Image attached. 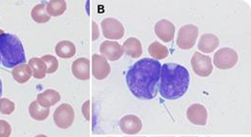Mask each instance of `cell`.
<instances>
[{
	"label": "cell",
	"instance_id": "6da1fadb",
	"mask_svg": "<svg viewBox=\"0 0 251 137\" xmlns=\"http://www.w3.org/2000/svg\"><path fill=\"white\" fill-rule=\"evenodd\" d=\"M161 65L152 58H142L126 71V82L131 94L144 101L157 97Z\"/></svg>",
	"mask_w": 251,
	"mask_h": 137
},
{
	"label": "cell",
	"instance_id": "7a4b0ae2",
	"mask_svg": "<svg viewBox=\"0 0 251 137\" xmlns=\"http://www.w3.org/2000/svg\"><path fill=\"white\" fill-rule=\"evenodd\" d=\"M189 86V72L182 65L166 63L162 65L158 92L160 96L168 101H175L182 98Z\"/></svg>",
	"mask_w": 251,
	"mask_h": 137
},
{
	"label": "cell",
	"instance_id": "3957f363",
	"mask_svg": "<svg viewBox=\"0 0 251 137\" xmlns=\"http://www.w3.org/2000/svg\"><path fill=\"white\" fill-rule=\"evenodd\" d=\"M0 54L5 68H15L26 62L24 45L16 35L0 32Z\"/></svg>",
	"mask_w": 251,
	"mask_h": 137
},
{
	"label": "cell",
	"instance_id": "277c9868",
	"mask_svg": "<svg viewBox=\"0 0 251 137\" xmlns=\"http://www.w3.org/2000/svg\"><path fill=\"white\" fill-rule=\"evenodd\" d=\"M199 29L193 24H187L180 28L177 38V46L183 50H188L193 47L198 38Z\"/></svg>",
	"mask_w": 251,
	"mask_h": 137
},
{
	"label": "cell",
	"instance_id": "5b68a950",
	"mask_svg": "<svg viewBox=\"0 0 251 137\" xmlns=\"http://www.w3.org/2000/svg\"><path fill=\"white\" fill-rule=\"evenodd\" d=\"M238 53L230 47L220 48L214 55V64L220 69L232 68L238 63Z\"/></svg>",
	"mask_w": 251,
	"mask_h": 137
},
{
	"label": "cell",
	"instance_id": "8992f818",
	"mask_svg": "<svg viewBox=\"0 0 251 137\" xmlns=\"http://www.w3.org/2000/svg\"><path fill=\"white\" fill-rule=\"evenodd\" d=\"M190 65L193 71L201 77H207L213 72V64L211 57L198 51L194 52L193 56L191 57Z\"/></svg>",
	"mask_w": 251,
	"mask_h": 137
},
{
	"label": "cell",
	"instance_id": "52a82bcc",
	"mask_svg": "<svg viewBox=\"0 0 251 137\" xmlns=\"http://www.w3.org/2000/svg\"><path fill=\"white\" fill-rule=\"evenodd\" d=\"M53 121L58 128L62 130L69 129L75 121V110L73 106L68 103L59 105L54 111Z\"/></svg>",
	"mask_w": 251,
	"mask_h": 137
},
{
	"label": "cell",
	"instance_id": "ba28073f",
	"mask_svg": "<svg viewBox=\"0 0 251 137\" xmlns=\"http://www.w3.org/2000/svg\"><path fill=\"white\" fill-rule=\"evenodd\" d=\"M101 29L104 38L108 40H120L125 34L124 25L113 18L104 19L101 22Z\"/></svg>",
	"mask_w": 251,
	"mask_h": 137
},
{
	"label": "cell",
	"instance_id": "9c48e42d",
	"mask_svg": "<svg viewBox=\"0 0 251 137\" xmlns=\"http://www.w3.org/2000/svg\"><path fill=\"white\" fill-rule=\"evenodd\" d=\"M188 121L196 126H206L208 121V111L203 104L193 103L187 110Z\"/></svg>",
	"mask_w": 251,
	"mask_h": 137
},
{
	"label": "cell",
	"instance_id": "30bf717a",
	"mask_svg": "<svg viewBox=\"0 0 251 137\" xmlns=\"http://www.w3.org/2000/svg\"><path fill=\"white\" fill-rule=\"evenodd\" d=\"M100 55L107 58L109 61H117L119 60L123 53V46L116 42L112 41H104L101 43L100 46Z\"/></svg>",
	"mask_w": 251,
	"mask_h": 137
},
{
	"label": "cell",
	"instance_id": "8fae6325",
	"mask_svg": "<svg viewBox=\"0 0 251 137\" xmlns=\"http://www.w3.org/2000/svg\"><path fill=\"white\" fill-rule=\"evenodd\" d=\"M92 70L93 76L96 79L103 80L109 75L111 67L104 56L94 54L92 56Z\"/></svg>",
	"mask_w": 251,
	"mask_h": 137
},
{
	"label": "cell",
	"instance_id": "7c38bea8",
	"mask_svg": "<svg viewBox=\"0 0 251 137\" xmlns=\"http://www.w3.org/2000/svg\"><path fill=\"white\" fill-rule=\"evenodd\" d=\"M120 130L126 135H136L142 129V121L135 115H126L119 122Z\"/></svg>",
	"mask_w": 251,
	"mask_h": 137
},
{
	"label": "cell",
	"instance_id": "4fadbf2b",
	"mask_svg": "<svg viewBox=\"0 0 251 137\" xmlns=\"http://www.w3.org/2000/svg\"><path fill=\"white\" fill-rule=\"evenodd\" d=\"M155 32L162 42L169 43L173 40L175 34L174 24L167 20H160L155 25Z\"/></svg>",
	"mask_w": 251,
	"mask_h": 137
},
{
	"label": "cell",
	"instance_id": "5bb4252c",
	"mask_svg": "<svg viewBox=\"0 0 251 137\" xmlns=\"http://www.w3.org/2000/svg\"><path fill=\"white\" fill-rule=\"evenodd\" d=\"M72 72L79 80H88L90 78V61L87 58H77L73 62Z\"/></svg>",
	"mask_w": 251,
	"mask_h": 137
},
{
	"label": "cell",
	"instance_id": "9a60e30c",
	"mask_svg": "<svg viewBox=\"0 0 251 137\" xmlns=\"http://www.w3.org/2000/svg\"><path fill=\"white\" fill-rule=\"evenodd\" d=\"M220 46V39L217 35L206 33L202 35L198 42V49L204 53H211Z\"/></svg>",
	"mask_w": 251,
	"mask_h": 137
},
{
	"label": "cell",
	"instance_id": "2e32d148",
	"mask_svg": "<svg viewBox=\"0 0 251 137\" xmlns=\"http://www.w3.org/2000/svg\"><path fill=\"white\" fill-rule=\"evenodd\" d=\"M61 100L60 94L53 90V89H48L42 93H40L37 96V103H39L42 107H50L53 106L54 104L59 103Z\"/></svg>",
	"mask_w": 251,
	"mask_h": 137
},
{
	"label": "cell",
	"instance_id": "e0dca14e",
	"mask_svg": "<svg viewBox=\"0 0 251 137\" xmlns=\"http://www.w3.org/2000/svg\"><path fill=\"white\" fill-rule=\"evenodd\" d=\"M122 46L126 54L131 58L137 59L142 55V45L137 38L131 37L126 39Z\"/></svg>",
	"mask_w": 251,
	"mask_h": 137
},
{
	"label": "cell",
	"instance_id": "ac0fdd59",
	"mask_svg": "<svg viewBox=\"0 0 251 137\" xmlns=\"http://www.w3.org/2000/svg\"><path fill=\"white\" fill-rule=\"evenodd\" d=\"M55 52L60 58L69 59L75 55L76 48L74 43L70 41H61L56 45Z\"/></svg>",
	"mask_w": 251,
	"mask_h": 137
},
{
	"label": "cell",
	"instance_id": "d6986e66",
	"mask_svg": "<svg viewBox=\"0 0 251 137\" xmlns=\"http://www.w3.org/2000/svg\"><path fill=\"white\" fill-rule=\"evenodd\" d=\"M13 78L20 84L26 83L32 76V70L29 65L22 64L13 68L12 70Z\"/></svg>",
	"mask_w": 251,
	"mask_h": 137
},
{
	"label": "cell",
	"instance_id": "ffe728a7",
	"mask_svg": "<svg viewBox=\"0 0 251 137\" xmlns=\"http://www.w3.org/2000/svg\"><path fill=\"white\" fill-rule=\"evenodd\" d=\"M29 115L31 116L32 119L36 121H44L46 120L50 113V109L49 107H42L37 101H34L30 103L28 107Z\"/></svg>",
	"mask_w": 251,
	"mask_h": 137
},
{
	"label": "cell",
	"instance_id": "44dd1931",
	"mask_svg": "<svg viewBox=\"0 0 251 137\" xmlns=\"http://www.w3.org/2000/svg\"><path fill=\"white\" fill-rule=\"evenodd\" d=\"M32 20L37 23H46L50 22V17L47 12V6L45 3L37 4L31 11Z\"/></svg>",
	"mask_w": 251,
	"mask_h": 137
},
{
	"label": "cell",
	"instance_id": "7402d4cb",
	"mask_svg": "<svg viewBox=\"0 0 251 137\" xmlns=\"http://www.w3.org/2000/svg\"><path fill=\"white\" fill-rule=\"evenodd\" d=\"M28 65L31 68L32 74L37 79H43L47 74V67L45 62L38 57H33L28 61Z\"/></svg>",
	"mask_w": 251,
	"mask_h": 137
},
{
	"label": "cell",
	"instance_id": "603a6c76",
	"mask_svg": "<svg viewBox=\"0 0 251 137\" xmlns=\"http://www.w3.org/2000/svg\"><path fill=\"white\" fill-rule=\"evenodd\" d=\"M47 12L50 17H59L63 15L67 9L65 0H51L47 3Z\"/></svg>",
	"mask_w": 251,
	"mask_h": 137
},
{
	"label": "cell",
	"instance_id": "cb8c5ba5",
	"mask_svg": "<svg viewBox=\"0 0 251 137\" xmlns=\"http://www.w3.org/2000/svg\"><path fill=\"white\" fill-rule=\"evenodd\" d=\"M148 51L150 53V55L157 59V60H162L165 59L168 55H169V50L165 46H162L160 43L158 42H154L152 43L149 47H148Z\"/></svg>",
	"mask_w": 251,
	"mask_h": 137
},
{
	"label": "cell",
	"instance_id": "d4e9b609",
	"mask_svg": "<svg viewBox=\"0 0 251 137\" xmlns=\"http://www.w3.org/2000/svg\"><path fill=\"white\" fill-rule=\"evenodd\" d=\"M41 59L46 64L47 73H53L58 69V67H59L58 60L53 55L47 54V55H44L43 57H41Z\"/></svg>",
	"mask_w": 251,
	"mask_h": 137
},
{
	"label": "cell",
	"instance_id": "484cf974",
	"mask_svg": "<svg viewBox=\"0 0 251 137\" xmlns=\"http://www.w3.org/2000/svg\"><path fill=\"white\" fill-rule=\"evenodd\" d=\"M16 105L7 98L0 99V112L4 115H11L15 111Z\"/></svg>",
	"mask_w": 251,
	"mask_h": 137
},
{
	"label": "cell",
	"instance_id": "4316f807",
	"mask_svg": "<svg viewBox=\"0 0 251 137\" xmlns=\"http://www.w3.org/2000/svg\"><path fill=\"white\" fill-rule=\"evenodd\" d=\"M11 134V125L5 120H0V137H10Z\"/></svg>",
	"mask_w": 251,
	"mask_h": 137
},
{
	"label": "cell",
	"instance_id": "83f0119b",
	"mask_svg": "<svg viewBox=\"0 0 251 137\" xmlns=\"http://www.w3.org/2000/svg\"><path fill=\"white\" fill-rule=\"evenodd\" d=\"M82 114L87 121H90V101H86L82 105Z\"/></svg>",
	"mask_w": 251,
	"mask_h": 137
},
{
	"label": "cell",
	"instance_id": "f1b7e54d",
	"mask_svg": "<svg viewBox=\"0 0 251 137\" xmlns=\"http://www.w3.org/2000/svg\"><path fill=\"white\" fill-rule=\"evenodd\" d=\"M99 36H100V31H99L98 24L96 23V22H92V41L98 40Z\"/></svg>",
	"mask_w": 251,
	"mask_h": 137
},
{
	"label": "cell",
	"instance_id": "f546056e",
	"mask_svg": "<svg viewBox=\"0 0 251 137\" xmlns=\"http://www.w3.org/2000/svg\"><path fill=\"white\" fill-rule=\"evenodd\" d=\"M1 96H2V81L0 79V99H1Z\"/></svg>",
	"mask_w": 251,
	"mask_h": 137
},
{
	"label": "cell",
	"instance_id": "4dcf8cb0",
	"mask_svg": "<svg viewBox=\"0 0 251 137\" xmlns=\"http://www.w3.org/2000/svg\"><path fill=\"white\" fill-rule=\"evenodd\" d=\"M35 137H48L47 136H45V135H39V136H36Z\"/></svg>",
	"mask_w": 251,
	"mask_h": 137
},
{
	"label": "cell",
	"instance_id": "1f68e13d",
	"mask_svg": "<svg viewBox=\"0 0 251 137\" xmlns=\"http://www.w3.org/2000/svg\"><path fill=\"white\" fill-rule=\"evenodd\" d=\"M0 64H1V54H0Z\"/></svg>",
	"mask_w": 251,
	"mask_h": 137
},
{
	"label": "cell",
	"instance_id": "d6a6232c",
	"mask_svg": "<svg viewBox=\"0 0 251 137\" xmlns=\"http://www.w3.org/2000/svg\"></svg>",
	"mask_w": 251,
	"mask_h": 137
},
{
	"label": "cell",
	"instance_id": "836d02e7",
	"mask_svg": "<svg viewBox=\"0 0 251 137\" xmlns=\"http://www.w3.org/2000/svg\"></svg>",
	"mask_w": 251,
	"mask_h": 137
}]
</instances>
